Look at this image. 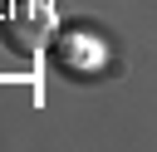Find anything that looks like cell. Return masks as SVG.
<instances>
[{"mask_svg": "<svg viewBox=\"0 0 157 152\" xmlns=\"http://www.w3.org/2000/svg\"><path fill=\"white\" fill-rule=\"evenodd\" d=\"M54 59H59L64 74H98V69H103V44H98L93 34H83V25H74V29L59 34Z\"/></svg>", "mask_w": 157, "mask_h": 152, "instance_id": "7a4b0ae2", "label": "cell"}, {"mask_svg": "<svg viewBox=\"0 0 157 152\" xmlns=\"http://www.w3.org/2000/svg\"><path fill=\"white\" fill-rule=\"evenodd\" d=\"M0 34H5L10 49H20V54H39V49L54 39V15H49L44 0H20V5L5 15Z\"/></svg>", "mask_w": 157, "mask_h": 152, "instance_id": "6da1fadb", "label": "cell"}]
</instances>
